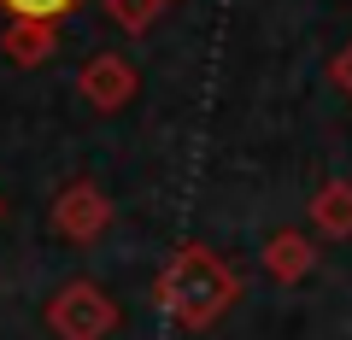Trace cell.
Instances as JSON below:
<instances>
[{"label":"cell","instance_id":"obj_9","mask_svg":"<svg viewBox=\"0 0 352 340\" xmlns=\"http://www.w3.org/2000/svg\"><path fill=\"white\" fill-rule=\"evenodd\" d=\"M159 6H164V0H106V12H112L124 30H147Z\"/></svg>","mask_w":352,"mask_h":340},{"label":"cell","instance_id":"obj_2","mask_svg":"<svg viewBox=\"0 0 352 340\" xmlns=\"http://www.w3.org/2000/svg\"><path fill=\"white\" fill-rule=\"evenodd\" d=\"M47 328L59 340H106L118 328V305L94 282H65L47 299Z\"/></svg>","mask_w":352,"mask_h":340},{"label":"cell","instance_id":"obj_7","mask_svg":"<svg viewBox=\"0 0 352 340\" xmlns=\"http://www.w3.org/2000/svg\"><path fill=\"white\" fill-rule=\"evenodd\" d=\"M82 0H0V12H6V24H65V12H76Z\"/></svg>","mask_w":352,"mask_h":340},{"label":"cell","instance_id":"obj_8","mask_svg":"<svg viewBox=\"0 0 352 340\" xmlns=\"http://www.w3.org/2000/svg\"><path fill=\"white\" fill-rule=\"evenodd\" d=\"M317 223H323L329 235H346L352 229V182H329V188L317 194Z\"/></svg>","mask_w":352,"mask_h":340},{"label":"cell","instance_id":"obj_6","mask_svg":"<svg viewBox=\"0 0 352 340\" xmlns=\"http://www.w3.org/2000/svg\"><path fill=\"white\" fill-rule=\"evenodd\" d=\"M264 264H270V276H276V282L305 276V270H311V240L282 229V235H270V247H264Z\"/></svg>","mask_w":352,"mask_h":340},{"label":"cell","instance_id":"obj_10","mask_svg":"<svg viewBox=\"0 0 352 340\" xmlns=\"http://www.w3.org/2000/svg\"><path fill=\"white\" fill-rule=\"evenodd\" d=\"M335 82H340V94L352 100V47H346V53L335 59Z\"/></svg>","mask_w":352,"mask_h":340},{"label":"cell","instance_id":"obj_3","mask_svg":"<svg viewBox=\"0 0 352 340\" xmlns=\"http://www.w3.org/2000/svg\"><path fill=\"white\" fill-rule=\"evenodd\" d=\"M106 223H112V205H106V194L94 188V182H71V188L53 200V229H59L65 240H76V247H88Z\"/></svg>","mask_w":352,"mask_h":340},{"label":"cell","instance_id":"obj_5","mask_svg":"<svg viewBox=\"0 0 352 340\" xmlns=\"http://www.w3.org/2000/svg\"><path fill=\"white\" fill-rule=\"evenodd\" d=\"M53 41H59V30H53V24H6L0 53H6L12 65H41L53 53Z\"/></svg>","mask_w":352,"mask_h":340},{"label":"cell","instance_id":"obj_1","mask_svg":"<svg viewBox=\"0 0 352 340\" xmlns=\"http://www.w3.org/2000/svg\"><path fill=\"white\" fill-rule=\"evenodd\" d=\"M159 299L170 305V317L182 328H206V323L223 317L229 299H235V276H229L223 258H212L206 247H182L170 264H164Z\"/></svg>","mask_w":352,"mask_h":340},{"label":"cell","instance_id":"obj_4","mask_svg":"<svg viewBox=\"0 0 352 340\" xmlns=\"http://www.w3.org/2000/svg\"><path fill=\"white\" fill-rule=\"evenodd\" d=\"M76 94H82L94 112H124L129 94H135V71H129L124 53H94L76 76Z\"/></svg>","mask_w":352,"mask_h":340}]
</instances>
